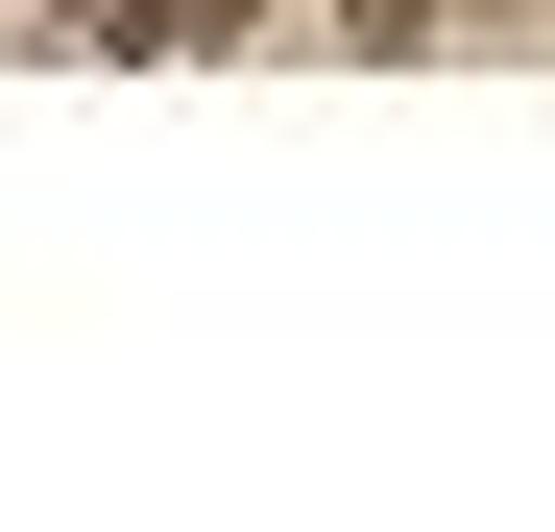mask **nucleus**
<instances>
[{
	"mask_svg": "<svg viewBox=\"0 0 555 532\" xmlns=\"http://www.w3.org/2000/svg\"><path fill=\"white\" fill-rule=\"evenodd\" d=\"M49 49H194V0H49Z\"/></svg>",
	"mask_w": 555,
	"mask_h": 532,
	"instance_id": "nucleus-1",
	"label": "nucleus"
},
{
	"mask_svg": "<svg viewBox=\"0 0 555 532\" xmlns=\"http://www.w3.org/2000/svg\"><path fill=\"white\" fill-rule=\"evenodd\" d=\"M459 25V0H338V49H435Z\"/></svg>",
	"mask_w": 555,
	"mask_h": 532,
	"instance_id": "nucleus-2",
	"label": "nucleus"
}]
</instances>
